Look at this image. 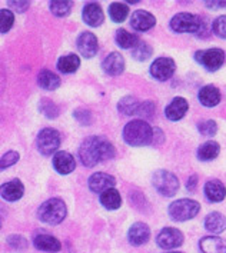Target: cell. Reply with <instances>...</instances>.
<instances>
[{"label": "cell", "mask_w": 226, "mask_h": 253, "mask_svg": "<svg viewBox=\"0 0 226 253\" xmlns=\"http://www.w3.org/2000/svg\"><path fill=\"white\" fill-rule=\"evenodd\" d=\"M116 149L115 146L100 136H89L86 137L79 147V158L82 165L86 168H93L96 165L115 158Z\"/></svg>", "instance_id": "cell-1"}, {"label": "cell", "mask_w": 226, "mask_h": 253, "mask_svg": "<svg viewBox=\"0 0 226 253\" xmlns=\"http://www.w3.org/2000/svg\"><path fill=\"white\" fill-rule=\"evenodd\" d=\"M123 140L131 146H147L153 142V129L145 120H132L123 129Z\"/></svg>", "instance_id": "cell-2"}, {"label": "cell", "mask_w": 226, "mask_h": 253, "mask_svg": "<svg viewBox=\"0 0 226 253\" xmlns=\"http://www.w3.org/2000/svg\"><path fill=\"white\" fill-rule=\"evenodd\" d=\"M66 205L62 199H49L45 202L39 208L38 216L42 222L47 223V225H59L63 222V219L66 217Z\"/></svg>", "instance_id": "cell-3"}, {"label": "cell", "mask_w": 226, "mask_h": 253, "mask_svg": "<svg viewBox=\"0 0 226 253\" xmlns=\"http://www.w3.org/2000/svg\"><path fill=\"white\" fill-rule=\"evenodd\" d=\"M200 205L196 200L192 199H179L172 202L168 208L169 216L175 222H186L193 219L199 213Z\"/></svg>", "instance_id": "cell-4"}, {"label": "cell", "mask_w": 226, "mask_h": 253, "mask_svg": "<svg viewBox=\"0 0 226 253\" xmlns=\"http://www.w3.org/2000/svg\"><path fill=\"white\" fill-rule=\"evenodd\" d=\"M153 187L162 196L172 198L179 190V179L169 170H158L152 177Z\"/></svg>", "instance_id": "cell-5"}, {"label": "cell", "mask_w": 226, "mask_h": 253, "mask_svg": "<svg viewBox=\"0 0 226 253\" xmlns=\"http://www.w3.org/2000/svg\"><path fill=\"white\" fill-rule=\"evenodd\" d=\"M203 17L192 13H178L171 19L169 26L176 33H198Z\"/></svg>", "instance_id": "cell-6"}, {"label": "cell", "mask_w": 226, "mask_h": 253, "mask_svg": "<svg viewBox=\"0 0 226 253\" xmlns=\"http://www.w3.org/2000/svg\"><path fill=\"white\" fill-rule=\"evenodd\" d=\"M196 62L205 67L209 72H216L225 65L226 54L222 49L215 47V49H206V50H198L195 53Z\"/></svg>", "instance_id": "cell-7"}, {"label": "cell", "mask_w": 226, "mask_h": 253, "mask_svg": "<svg viewBox=\"0 0 226 253\" xmlns=\"http://www.w3.org/2000/svg\"><path fill=\"white\" fill-rule=\"evenodd\" d=\"M59 146H60V134L57 130H54L52 127H46L40 130L36 139V147L42 155L49 156L52 153H56Z\"/></svg>", "instance_id": "cell-8"}, {"label": "cell", "mask_w": 226, "mask_h": 253, "mask_svg": "<svg viewBox=\"0 0 226 253\" xmlns=\"http://www.w3.org/2000/svg\"><path fill=\"white\" fill-rule=\"evenodd\" d=\"M183 233L179 229L175 227H165L159 232V235L156 236V243L158 246L165 249V251H173L179 246H182L183 243Z\"/></svg>", "instance_id": "cell-9"}, {"label": "cell", "mask_w": 226, "mask_h": 253, "mask_svg": "<svg viewBox=\"0 0 226 253\" xmlns=\"http://www.w3.org/2000/svg\"><path fill=\"white\" fill-rule=\"evenodd\" d=\"M176 70V63L171 57H159L156 59L150 66V75L152 78L159 82L171 79Z\"/></svg>", "instance_id": "cell-10"}, {"label": "cell", "mask_w": 226, "mask_h": 253, "mask_svg": "<svg viewBox=\"0 0 226 253\" xmlns=\"http://www.w3.org/2000/svg\"><path fill=\"white\" fill-rule=\"evenodd\" d=\"M78 50L80 54L86 59H90L97 53L99 50V43H97V38L90 32H83L78 38Z\"/></svg>", "instance_id": "cell-11"}, {"label": "cell", "mask_w": 226, "mask_h": 253, "mask_svg": "<svg viewBox=\"0 0 226 253\" xmlns=\"http://www.w3.org/2000/svg\"><path fill=\"white\" fill-rule=\"evenodd\" d=\"M89 187L94 193H103L109 189H113L116 185V179L110 174L103 173V172H97L93 173L89 177Z\"/></svg>", "instance_id": "cell-12"}, {"label": "cell", "mask_w": 226, "mask_h": 253, "mask_svg": "<svg viewBox=\"0 0 226 253\" xmlns=\"http://www.w3.org/2000/svg\"><path fill=\"white\" fill-rule=\"evenodd\" d=\"M82 17L88 26L92 27H99L105 20V14H103V10L99 3H88L83 7Z\"/></svg>", "instance_id": "cell-13"}, {"label": "cell", "mask_w": 226, "mask_h": 253, "mask_svg": "<svg viewBox=\"0 0 226 253\" xmlns=\"http://www.w3.org/2000/svg\"><path fill=\"white\" fill-rule=\"evenodd\" d=\"M156 25V17L146 10H136L131 17V26L137 32H147Z\"/></svg>", "instance_id": "cell-14"}, {"label": "cell", "mask_w": 226, "mask_h": 253, "mask_svg": "<svg viewBox=\"0 0 226 253\" xmlns=\"http://www.w3.org/2000/svg\"><path fill=\"white\" fill-rule=\"evenodd\" d=\"M23 193H25V187L19 179H13L0 186V196L6 202H16L22 199Z\"/></svg>", "instance_id": "cell-15"}, {"label": "cell", "mask_w": 226, "mask_h": 253, "mask_svg": "<svg viewBox=\"0 0 226 253\" xmlns=\"http://www.w3.org/2000/svg\"><path fill=\"white\" fill-rule=\"evenodd\" d=\"M128 238H129V242L132 243L133 246H142L150 238V229H149L146 223L136 222L129 229Z\"/></svg>", "instance_id": "cell-16"}, {"label": "cell", "mask_w": 226, "mask_h": 253, "mask_svg": "<svg viewBox=\"0 0 226 253\" xmlns=\"http://www.w3.org/2000/svg\"><path fill=\"white\" fill-rule=\"evenodd\" d=\"M53 166L56 172H59L60 174H69L75 170L76 160L67 152H63V150L56 152V155L53 156Z\"/></svg>", "instance_id": "cell-17"}, {"label": "cell", "mask_w": 226, "mask_h": 253, "mask_svg": "<svg viewBox=\"0 0 226 253\" xmlns=\"http://www.w3.org/2000/svg\"><path fill=\"white\" fill-rule=\"evenodd\" d=\"M102 69L109 76H119L125 70V59L118 52H113L107 56L102 63Z\"/></svg>", "instance_id": "cell-18"}, {"label": "cell", "mask_w": 226, "mask_h": 253, "mask_svg": "<svg viewBox=\"0 0 226 253\" xmlns=\"http://www.w3.org/2000/svg\"><path fill=\"white\" fill-rule=\"evenodd\" d=\"M187 105L186 99L183 97H175L172 102L166 106L165 109V115L166 118L172 122H178V120L183 119V116L186 115L187 112Z\"/></svg>", "instance_id": "cell-19"}, {"label": "cell", "mask_w": 226, "mask_h": 253, "mask_svg": "<svg viewBox=\"0 0 226 253\" xmlns=\"http://www.w3.org/2000/svg\"><path fill=\"white\" fill-rule=\"evenodd\" d=\"M205 196L208 198L209 202H215V203L222 202L226 196L225 185L221 180H218V179H212V180L206 182V185H205Z\"/></svg>", "instance_id": "cell-20"}, {"label": "cell", "mask_w": 226, "mask_h": 253, "mask_svg": "<svg viewBox=\"0 0 226 253\" xmlns=\"http://www.w3.org/2000/svg\"><path fill=\"white\" fill-rule=\"evenodd\" d=\"M198 99L205 107L216 106L221 102V90L218 87H215L213 84L203 86L199 90Z\"/></svg>", "instance_id": "cell-21"}, {"label": "cell", "mask_w": 226, "mask_h": 253, "mask_svg": "<svg viewBox=\"0 0 226 253\" xmlns=\"http://www.w3.org/2000/svg\"><path fill=\"white\" fill-rule=\"evenodd\" d=\"M33 243H35V248L39 249V251H43V252H59L62 245L59 239H56L54 236H50V235H38L35 239H33Z\"/></svg>", "instance_id": "cell-22"}, {"label": "cell", "mask_w": 226, "mask_h": 253, "mask_svg": "<svg viewBox=\"0 0 226 253\" xmlns=\"http://www.w3.org/2000/svg\"><path fill=\"white\" fill-rule=\"evenodd\" d=\"M199 248L202 253H224L225 252V243L218 236H205L200 239Z\"/></svg>", "instance_id": "cell-23"}, {"label": "cell", "mask_w": 226, "mask_h": 253, "mask_svg": "<svg viewBox=\"0 0 226 253\" xmlns=\"http://www.w3.org/2000/svg\"><path fill=\"white\" fill-rule=\"evenodd\" d=\"M205 227L211 233H222L226 229V217L219 212H212L205 217Z\"/></svg>", "instance_id": "cell-24"}, {"label": "cell", "mask_w": 226, "mask_h": 253, "mask_svg": "<svg viewBox=\"0 0 226 253\" xmlns=\"http://www.w3.org/2000/svg\"><path fill=\"white\" fill-rule=\"evenodd\" d=\"M80 66V59L78 54H66V56H62V57H59V60H57V69H59V72H62V73H75Z\"/></svg>", "instance_id": "cell-25"}, {"label": "cell", "mask_w": 226, "mask_h": 253, "mask_svg": "<svg viewBox=\"0 0 226 253\" xmlns=\"http://www.w3.org/2000/svg\"><path fill=\"white\" fill-rule=\"evenodd\" d=\"M219 152H221V146L218 142H213V140L205 142L198 149V159L202 162H211L218 158Z\"/></svg>", "instance_id": "cell-26"}, {"label": "cell", "mask_w": 226, "mask_h": 253, "mask_svg": "<svg viewBox=\"0 0 226 253\" xmlns=\"http://www.w3.org/2000/svg\"><path fill=\"white\" fill-rule=\"evenodd\" d=\"M38 84L45 90H54L60 86V79L50 70H42L38 75Z\"/></svg>", "instance_id": "cell-27"}, {"label": "cell", "mask_w": 226, "mask_h": 253, "mask_svg": "<svg viewBox=\"0 0 226 253\" xmlns=\"http://www.w3.org/2000/svg\"><path fill=\"white\" fill-rule=\"evenodd\" d=\"M100 203H102V206L106 208L107 211H116V209H119L120 205H122L120 193L115 187L109 189L106 192L100 193Z\"/></svg>", "instance_id": "cell-28"}, {"label": "cell", "mask_w": 226, "mask_h": 253, "mask_svg": "<svg viewBox=\"0 0 226 253\" xmlns=\"http://www.w3.org/2000/svg\"><path fill=\"white\" fill-rule=\"evenodd\" d=\"M139 106H140V102L136 97H133V96H125L123 99H120L119 103H118L119 112L122 115H126V116L137 115Z\"/></svg>", "instance_id": "cell-29"}, {"label": "cell", "mask_w": 226, "mask_h": 253, "mask_svg": "<svg viewBox=\"0 0 226 253\" xmlns=\"http://www.w3.org/2000/svg\"><path fill=\"white\" fill-rule=\"evenodd\" d=\"M115 39H116L118 46L122 47V49H133V47L139 43L137 36L129 33V32L125 30V29H119V30L116 32V38H115Z\"/></svg>", "instance_id": "cell-30"}, {"label": "cell", "mask_w": 226, "mask_h": 253, "mask_svg": "<svg viewBox=\"0 0 226 253\" xmlns=\"http://www.w3.org/2000/svg\"><path fill=\"white\" fill-rule=\"evenodd\" d=\"M128 14H129V7H128V4H125V3L115 1V3H112V4L109 6V16H110V19H112L113 22H116V23L125 22L126 17H128Z\"/></svg>", "instance_id": "cell-31"}, {"label": "cell", "mask_w": 226, "mask_h": 253, "mask_svg": "<svg viewBox=\"0 0 226 253\" xmlns=\"http://www.w3.org/2000/svg\"><path fill=\"white\" fill-rule=\"evenodd\" d=\"M49 7H50V12L54 16H59V17H65L67 14L70 13L72 10V1H66V0H53L49 3Z\"/></svg>", "instance_id": "cell-32"}, {"label": "cell", "mask_w": 226, "mask_h": 253, "mask_svg": "<svg viewBox=\"0 0 226 253\" xmlns=\"http://www.w3.org/2000/svg\"><path fill=\"white\" fill-rule=\"evenodd\" d=\"M132 56L137 62H145L150 56H152V47L145 43V42H139L135 47H133Z\"/></svg>", "instance_id": "cell-33"}, {"label": "cell", "mask_w": 226, "mask_h": 253, "mask_svg": "<svg viewBox=\"0 0 226 253\" xmlns=\"http://www.w3.org/2000/svg\"><path fill=\"white\" fill-rule=\"evenodd\" d=\"M14 23V14L9 9H1L0 10V32L6 33L9 32Z\"/></svg>", "instance_id": "cell-34"}, {"label": "cell", "mask_w": 226, "mask_h": 253, "mask_svg": "<svg viewBox=\"0 0 226 253\" xmlns=\"http://www.w3.org/2000/svg\"><path fill=\"white\" fill-rule=\"evenodd\" d=\"M212 32L221 39H226V16H218L212 23Z\"/></svg>", "instance_id": "cell-35"}, {"label": "cell", "mask_w": 226, "mask_h": 253, "mask_svg": "<svg viewBox=\"0 0 226 253\" xmlns=\"http://www.w3.org/2000/svg\"><path fill=\"white\" fill-rule=\"evenodd\" d=\"M198 130H199L200 134L211 137V136H215L218 132V125L213 120H203L198 125Z\"/></svg>", "instance_id": "cell-36"}, {"label": "cell", "mask_w": 226, "mask_h": 253, "mask_svg": "<svg viewBox=\"0 0 226 253\" xmlns=\"http://www.w3.org/2000/svg\"><path fill=\"white\" fill-rule=\"evenodd\" d=\"M17 160H19V153L17 152L10 150V152L4 153V156L0 159V170H4V169L13 166L14 163H17Z\"/></svg>", "instance_id": "cell-37"}, {"label": "cell", "mask_w": 226, "mask_h": 253, "mask_svg": "<svg viewBox=\"0 0 226 253\" xmlns=\"http://www.w3.org/2000/svg\"><path fill=\"white\" fill-rule=\"evenodd\" d=\"M40 110H42L47 118H52V119L59 115V109H57V106L54 105L53 102H50V100H43L42 105H40Z\"/></svg>", "instance_id": "cell-38"}, {"label": "cell", "mask_w": 226, "mask_h": 253, "mask_svg": "<svg viewBox=\"0 0 226 253\" xmlns=\"http://www.w3.org/2000/svg\"><path fill=\"white\" fill-rule=\"evenodd\" d=\"M153 115H155V103L153 102H143V103H140L137 116L147 119V118H152Z\"/></svg>", "instance_id": "cell-39"}, {"label": "cell", "mask_w": 226, "mask_h": 253, "mask_svg": "<svg viewBox=\"0 0 226 253\" xmlns=\"http://www.w3.org/2000/svg\"><path fill=\"white\" fill-rule=\"evenodd\" d=\"M9 245L13 248V249H19V251H22V249H25L26 248V239L25 238H22V236H17V235H14V236H10L9 239Z\"/></svg>", "instance_id": "cell-40"}, {"label": "cell", "mask_w": 226, "mask_h": 253, "mask_svg": "<svg viewBox=\"0 0 226 253\" xmlns=\"http://www.w3.org/2000/svg\"><path fill=\"white\" fill-rule=\"evenodd\" d=\"M75 118L78 119V122L83 123V125H89L90 123V113L88 110H82V109L76 110L75 112Z\"/></svg>", "instance_id": "cell-41"}, {"label": "cell", "mask_w": 226, "mask_h": 253, "mask_svg": "<svg viewBox=\"0 0 226 253\" xmlns=\"http://www.w3.org/2000/svg\"><path fill=\"white\" fill-rule=\"evenodd\" d=\"M29 4H30V1H9V6L19 13H23L29 7Z\"/></svg>", "instance_id": "cell-42"}, {"label": "cell", "mask_w": 226, "mask_h": 253, "mask_svg": "<svg viewBox=\"0 0 226 253\" xmlns=\"http://www.w3.org/2000/svg\"><path fill=\"white\" fill-rule=\"evenodd\" d=\"M198 185V176L196 174H192L190 177H189V180H187V190H190V192H193L195 190V187Z\"/></svg>", "instance_id": "cell-43"}, {"label": "cell", "mask_w": 226, "mask_h": 253, "mask_svg": "<svg viewBox=\"0 0 226 253\" xmlns=\"http://www.w3.org/2000/svg\"><path fill=\"white\" fill-rule=\"evenodd\" d=\"M205 4L209 9H219V7H225L226 1H205Z\"/></svg>", "instance_id": "cell-44"}, {"label": "cell", "mask_w": 226, "mask_h": 253, "mask_svg": "<svg viewBox=\"0 0 226 253\" xmlns=\"http://www.w3.org/2000/svg\"><path fill=\"white\" fill-rule=\"evenodd\" d=\"M166 253H182V252H166Z\"/></svg>", "instance_id": "cell-45"}, {"label": "cell", "mask_w": 226, "mask_h": 253, "mask_svg": "<svg viewBox=\"0 0 226 253\" xmlns=\"http://www.w3.org/2000/svg\"><path fill=\"white\" fill-rule=\"evenodd\" d=\"M0 227H1V222H0Z\"/></svg>", "instance_id": "cell-46"}]
</instances>
